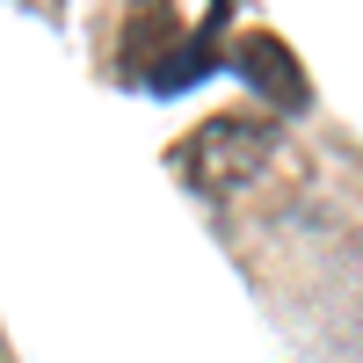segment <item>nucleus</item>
Listing matches in <instances>:
<instances>
[{
	"mask_svg": "<svg viewBox=\"0 0 363 363\" xmlns=\"http://www.w3.org/2000/svg\"><path fill=\"white\" fill-rule=\"evenodd\" d=\"M277 153V124L262 116H211L189 138L174 145V174L189 182L196 196H233L240 182H255Z\"/></svg>",
	"mask_w": 363,
	"mask_h": 363,
	"instance_id": "obj_1",
	"label": "nucleus"
}]
</instances>
